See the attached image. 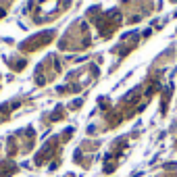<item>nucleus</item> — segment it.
I'll use <instances>...</instances> for the list:
<instances>
[{
	"instance_id": "nucleus-5",
	"label": "nucleus",
	"mask_w": 177,
	"mask_h": 177,
	"mask_svg": "<svg viewBox=\"0 0 177 177\" xmlns=\"http://www.w3.org/2000/svg\"><path fill=\"white\" fill-rule=\"evenodd\" d=\"M73 159H75V161H81V152H79V150H77L75 154H73Z\"/></svg>"
},
{
	"instance_id": "nucleus-4",
	"label": "nucleus",
	"mask_w": 177,
	"mask_h": 177,
	"mask_svg": "<svg viewBox=\"0 0 177 177\" xmlns=\"http://www.w3.org/2000/svg\"><path fill=\"white\" fill-rule=\"evenodd\" d=\"M138 21H140V15H134V17L129 19V23H138Z\"/></svg>"
},
{
	"instance_id": "nucleus-1",
	"label": "nucleus",
	"mask_w": 177,
	"mask_h": 177,
	"mask_svg": "<svg viewBox=\"0 0 177 177\" xmlns=\"http://www.w3.org/2000/svg\"><path fill=\"white\" fill-rule=\"evenodd\" d=\"M165 169H167V171H173V169H177V165H175V163H167Z\"/></svg>"
},
{
	"instance_id": "nucleus-3",
	"label": "nucleus",
	"mask_w": 177,
	"mask_h": 177,
	"mask_svg": "<svg viewBox=\"0 0 177 177\" xmlns=\"http://www.w3.org/2000/svg\"><path fill=\"white\" fill-rule=\"evenodd\" d=\"M36 81H38V85H44V77H42V75H40V73H38V75H36Z\"/></svg>"
},
{
	"instance_id": "nucleus-2",
	"label": "nucleus",
	"mask_w": 177,
	"mask_h": 177,
	"mask_svg": "<svg viewBox=\"0 0 177 177\" xmlns=\"http://www.w3.org/2000/svg\"><path fill=\"white\" fill-rule=\"evenodd\" d=\"M67 90H69V87H65V85H58V87H56V92H58V94H65Z\"/></svg>"
}]
</instances>
